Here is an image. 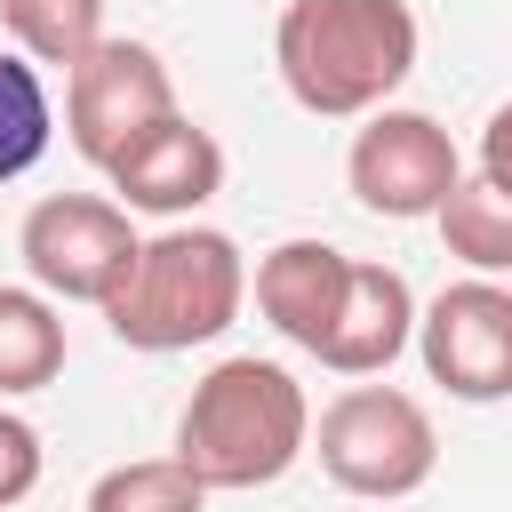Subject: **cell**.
I'll return each mask as SVG.
<instances>
[{
    "mask_svg": "<svg viewBox=\"0 0 512 512\" xmlns=\"http://www.w3.org/2000/svg\"><path fill=\"white\" fill-rule=\"evenodd\" d=\"M440 248L464 264V272H512V184L496 176H464L448 200H440Z\"/></svg>",
    "mask_w": 512,
    "mask_h": 512,
    "instance_id": "4fadbf2b",
    "label": "cell"
},
{
    "mask_svg": "<svg viewBox=\"0 0 512 512\" xmlns=\"http://www.w3.org/2000/svg\"><path fill=\"white\" fill-rule=\"evenodd\" d=\"M408 344H416V288H408L392 264H360V256H352L344 312H336V328H328V344H320L312 360L336 368V376H384Z\"/></svg>",
    "mask_w": 512,
    "mask_h": 512,
    "instance_id": "8fae6325",
    "label": "cell"
},
{
    "mask_svg": "<svg viewBox=\"0 0 512 512\" xmlns=\"http://www.w3.org/2000/svg\"><path fill=\"white\" fill-rule=\"evenodd\" d=\"M344 288H352V256L328 248V240H280L256 264V312L304 352L328 344V328L344 312Z\"/></svg>",
    "mask_w": 512,
    "mask_h": 512,
    "instance_id": "30bf717a",
    "label": "cell"
},
{
    "mask_svg": "<svg viewBox=\"0 0 512 512\" xmlns=\"http://www.w3.org/2000/svg\"><path fill=\"white\" fill-rule=\"evenodd\" d=\"M344 184L368 216H392V224H416V216H440V200L464 184V160L448 144V128L432 112H368V128L352 136L344 152Z\"/></svg>",
    "mask_w": 512,
    "mask_h": 512,
    "instance_id": "52a82bcc",
    "label": "cell"
},
{
    "mask_svg": "<svg viewBox=\"0 0 512 512\" xmlns=\"http://www.w3.org/2000/svg\"><path fill=\"white\" fill-rule=\"evenodd\" d=\"M112 192H120L128 216H192V208H208L224 192V144L176 112L168 128H152L112 168Z\"/></svg>",
    "mask_w": 512,
    "mask_h": 512,
    "instance_id": "9c48e42d",
    "label": "cell"
},
{
    "mask_svg": "<svg viewBox=\"0 0 512 512\" xmlns=\"http://www.w3.org/2000/svg\"><path fill=\"white\" fill-rule=\"evenodd\" d=\"M176 120V80L160 64V48L144 40H96L72 72H64V128H72V152L88 168H120L152 128Z\"/></svg>",
    "mask_w": 512,
    "mask_h": 512,
    "instance_id": "5b68a950",
    "label": "cell"
},
{
    "mask_svg": "<svg viewBox=\"0 0 512 512\" xmlns=\"http://www.w3.org/2000/svg\"><path fill=\"white\" fill-rule=\"evenodd\" d=\"M480 176L512 184V104H496V112H488V128H480Z\"/></svg>",
    "mask_w": 512,
    "mask_h": 512,
    "instance_id": "ac0fdd59",
    "label": "cell"
},
{
    "mask_svg": "<svg viewBox=\"0 0 512 512\" xmlns=\"http://www.w3.org/2000/svg\"><path fill=\"white\" fill-rule=\"evenodd\" d=\"M32 488H40V432L16 408H0V512L24 504Z\"/></svg>",
    "mask_w": 512,
    "mask_h": 512,
    "instance_id": "e0dca14e",
    "label": "cell"
},
{
    "mask_svg": "<svg viewBox=\"0 0 512 512\" xmlns=\"http://www.w3.org/2000/svg\"><path fill=\"white\" fill-rule=\"evenodd\" d=\"M136 224L120 200L96 192H48L24 208L16 224V256L32 272V288H48L56 304H104L120 288V272L136 264Z\"/></svg>",
    "mask_w": 512,
    "mask_h": 512,
    "instance_id": "8992f818",
    "label": "cell"
},
{
    "mask_svg": "<svg viewBox=\"0 0 512 512\" xmlns=\"http://www.w3.org/2000/svg\"><path fill=\"white\" fill-rule=\"evenodd\" d=\"M0 24L32 64H64L72 72L104 40V0H0Z\"/></svg>",
    "mask_w": 512,
    "mask_h": 512,
    "instance_id": "5bb4252c",
    "label": "cell"
},
{
    "mask_svg": "<svg viewBox=\"0 0 512 512\" xmlns=\"http://www.w3.org/2000/svg\"><path fill=\"white\" fill-rule=\"evenodd\" d=\"M304 448H312V400L280 360H256V352L216 360L176 416V456L208 480V496L272 488Z\"/></svg>",
    "mask_w": 512,
    "mask_h": 512,
    "instance_id": "7a4b0ae2",
    "label": "cell"
},
{
    "mask_svg": "<svg viewBox=\"0 0 512 512\" xmlns=\"http://www.w3.org/2000/svg\"><path fill=\"white\" fill-rule=\"evenodd\" d=\"M312 456H320V472H328L344 496H360V504H400V496H416V488L432 480L440 432H432L424 400H408V392H392V384H352V392H336V400L320 408Z\"/></svg>",
    "mask_w": 512,
    "mask_h": 512,
    "instance_id": "277c9868",
    "label": "cell"
},
{
    "mask_svg": "<svg viewBox=\"0 0 512 512\" xmlns=\"http://www.w3.org/2000/svg\"><path fill=\"white\" fill-rule=\"evenodd\" d=\"M416 352L448 400H472V408L512 400V288L488 272L440 288L416 312Z\"/></svg>",
    "mask_w": 512,
    "mask_h": 512,
    "instance_id": "ba28073f",
    "label": "cell"
},
{
    "mask_svg": "<svg viewBox=\"0 0 512 512\" xmlns=\"http://www.w3.org/2000/svg\"><path fill=\"white\" fill-rule=\"evenodd\" d=\"M64 376V320L48 288H8L0 280V400L40 392Z\"/></svg>",
    "mask_w": 512,
    "mask_h": 512,
    "instance_id": "7c38bea8",
    "label": "cell"
},
{
    "mask_svg": "<svg viewBox=\"0 0 512 512\" xmlns=\"http://www.w3.org/2000/svg\"><path fill=\"white\" fill-rule=\"evenodd\" d=\"M208 480L184 456H144V464H112L88 488V512H200Z\"/></svg>",
    "mask_w": 512,
    "mask_h": 512,
    "instance_id": "2e32d148",
    "label": "cell"
},
{
    "mask_svg": "<svg viewBox=\"0 0 512 512\" xmlns=\"http://www.w3.org/2000/svg\"><path fill=\"white\" fill-rule=\"evenodd\" d=\"M240 296H248L240 240L216 224H168L120 272V288L104 296V320L128 352H192L240 320Z\"/></svg>",
    "mask_w": 512,
    "mask_h": 512,
    "instance_id": "3957f363",
    "label": "cell"
},
{
    "mask_svg": "<svg viewBox=\"0 0 512 512\" xmlns=\"http://www.w3.org/2000/svg\"><path fill=\"white\" fill-rule=\"evenodd\" d=\"M48 88H40V64L24 48H0V184H16L24 168H40L48 152Z\"/></svg>",
    "mask_w": 512,
    "mask_h": 512,
    "instance_id": "9a60e30c",
    "label": "cell"
},
{
    "mask_svg": "<svg viewBox=\"0 0 512 512\" xmlns=\"http://www.w3.org/2000/svg\"><path fill=\"white\" fill-rule=\"evenodd\" d=\"M280 88L312 120H368L416 72V8L408 0H288L272 24Z\"/></svg>",
    "mask_w": 512,
    "mask_h": 512,
    "instance_id": "6da1fadb",
    "label": "cell"
}]
</instances>
